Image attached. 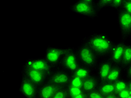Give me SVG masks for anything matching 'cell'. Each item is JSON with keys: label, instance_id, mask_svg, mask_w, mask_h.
Segmentation results:
<instances>
[{"label": "cell", "instance_id": "6", "mask_svg": "<svg viewBox=\"0 0 131 98\" xmlns=\"http://www.w3.org/2000/svg\"><path fill=\"white\" fill-rule=\"evenodd\" d=\"M21 76L24 77L39 88L48 81V76L23 64L21 69Z\"/></svg>", "mask_w": 131, "mask_h": 98}, {"label": "cell", "instance_id": "9", "mask_svg": "<svg viewBox=\"0 0 131 98\" xmlns=\"http://www.w3.org/2000/svg\"><path fill=\"white\" fill-rule=\"evenodd\" d=\"M71 74L62 68L56 69L51 73L48 81L60 86L61 87H67L70 85Z\"/></svg>", "mask_w": 131, "mask_h": 98}, {"label": "cell", "instance_id": "27", "mask_svg": "<svg viewBox=\"0 0 131 98\" xmlns=\"http://www.w3.org/2000/svg\"><path fill=\"white\" fill-rule=\"evenodd\" d=\"M122 9L131 15V0H124V4Z\"/></svg>", "mask_w": 131, "mask_h": 98}, {"label": "cell", "instance_id": "21", "mask_svg": "<svg viewBox=\"0 0 131 98\" xmlns=\"http://www.w3.org/2000/svg\"><path fill=\"white\" fill-rule=\"evenodd\" d=\"M66 89L70 97L75 96L80 94L84 93V91H83L81 88L73 87L71 86H68L66 87Z\"/></svg>", "mask_w": 131, "mask_h": 98}, {"label": "cell", "instance_id": "16", "mask_svg": "<svg viewBox=\"0 0 131 98\" xmlns=\"http://www.w3.org/2000/svg\"><path fill=\"white\" fill-rule=\"evenodd\" d=\"M97 90L104 96L115 93L114 84L108 81L100 82Z\"/></svg>", "mask_w": 131, "mask_h": 98}, {"label": "cell", "instance_id": "30", "mask_svg": "<svg viewBox=\"0 0 131 98\" xmlns=\"http://www.w3.org/2000/svg\"><path fill=\"white\" fill-rule=\"evenodd\" d=\"M128 89L130 95H131V79L128 80Z\"/></svg>", "mask_w": 131, "mask_h": 98}, {"label": "cell", "instance_id": "1", "mask_svg": "<svg viewBox=\"0 0 131 98\" xmlns=\"http://www.w3.org/2000/svg\"><path fill=\"white\" fill-rule=\"evenodd\" d=\"M80 43L89 47L100 59L109 57L115 43L106 32H95L86 35Z\"/></svg>", "mask_w": 131, "mask_h": 98}, {"label": "cell", "instance_id": "3", "mask_svg": "<svg viewBox=\"0 0 131 98\" xmlns=\"http://www.w3.org/2000/svg\"><path fill=\"white\" fill-rule=\"evenodd\" d=\"M117 21L121 33V40L131 38V15L123 9L117 11Z\"/></svg>", "mask_w": 131, "mask_h": 98}, {"label": "cell", "instance_id": "23", "mask_svg": "<svg viewBox=\"0 0 131 98\" xmlns=\"http://www.w3.org/2000/svg\"><path fill=\"white\" fill-rule=\"evenodd\" d=\"M124 0H111L109 8L111 9L118 11L123 8Z\"/></svg>", "mask_w": 131, "mask_h": 98}, {"label": "cell", "instance_id": "31", "mask_svg": "<svg viewBox=\"0 0 131 98\" xmlns=\"http://www.w3.org/2000/svg\"><path fill=\"white\" fill-rule=\"evenodd\" d=\"M105 98H118V97L117 96V94L115 93L112 95H110L106 96L105 97Z\"/></svg>", "mask_w": 131, "mask_h": 98}, {"label": "cell", "instance_id": "10", "mask_svg": "<svg viewBox=\"0 0 131 98\" xmlns=\"http://www.w3.org/2000/svg\"><path fill=\"white\" fill-rule=\"evenodd\" d=\"M39 88L24 77L21 76L19 92L24 98H39Z\"/></svg>", "mask_w": 131, "mask_h": 98}, {"label": "cell", "instance_id": "19", "mask_svg": "<svg viewBox=\"0 0 131 98\" xmlns=\"http://www.w3.org/2000/svg\"><path fill=\"white\" fill-rule=\"evenodd\" d=\"M114 84L115 93H118V92L121 91L125 89L128 88V80L126 79L124 77L119 79L117 82H115Z\"/></svg>", "mask_w": 131, "mask_h": 98}, {"label": "cell", "instance_id": "25", "mask_svg": "<svg viewBox=\"0 0 131 98\" xmlns=\"http://www.w3.org/2000/svg\"><path fill=\"white\" fill-rule=\"evenodd\" d=\"M86 94H87L88 98H105V97L102 94H101L97 90L92 91Z\"/></svg>", "mask_w": 131, "mask_h": 98}, {"label": "cell", "instance_id": "12", "mask_svg": "<svg viewBox=\"0 0 131 98\" xmlns=\"http://www.w3.org/2000/svg\"><path fill=\"white\" fill-rule=\"evenodd\" d=\"M126 43L122 40L115 42L109 57L114 65H121Z\"/></svg>", "mask_w": 131, "mask_h": 98}, {"label": "cell", "instance_id": "8", "mask_svg": "<svg viewBox=\"0 0 131 98\" xmlns=\"http://www.w3.org/2000/svg\"><path fill=\"white\" fill-rule=\"evenodd\" d=\"M24 63L32 69L44 73L48 76V78L55 70L50 66L43 56L38 58H27Z\"/></svg>", "mask_w": 131, "mask_h": 98}, {"label": "cell", "instance_id": "22", "mask_svg": "<svg viewBox=\"0 0 131 98\" xmlns=\"http://www.w3.org/2000/svg\"><path fill=\"white\" fill-rule=\"evenodd\" d=\"M83 81H84V80L81 79V78H79V77L71 75L70 83V85L68 86H73V87L81 88L82 84H83Z\"/></svg>", "mask_w": 131, "mask_h": 98}, {"label": "cell", "instance_id": "32", "mask_svg": "<svg viewBox=\"0 0 131 98\" xmlns=\"http://www.w3.org/2000/svg\"><path fill=\"white\" fill-rule=\"evenodd\" d=\"M128 98H131V95H130L128 97Z\"/></svg>", "mask_w": 131, "mask_h": 98}, {"label": "cell", "instance_id": "18", "mask_svg": "<svg viewBox=\"0 0 131 98\" xmlns=\"http://www.w3.org/2000/svg\"><path fill=\"white\" fill-rule=\"evenodd\" d=\"M131 63V43H126L121 66L124 69Z\"/></svg>", "mask_w": 131, "mask_h": 98}, {"label": "cell", "instance_id": "13", "mask_svg": "<svg viewBox=\"0 0 131 98\" xmlns=\"http://www.w3.org/2000/svg\"><path fill=\"white\" fill-rule=\"evenodd\" d=\"M62 88L63 87L47 81L46 84L39 88V98H52L57 92Z\"/></svg>", "mask_w": 131, "mask_h": 98}, {"label": "cell", "instance_id": "29", "mask_svg": "<svg viewBox=\"0 0 131 98\" xmlns=\"http://www.w3.org/2000/svg\"><path fill=\"white\" fill-rule=\"evenodd\" d=\"M70 98H88L87 97V94L85 92L82 93L81 94H80L78 95H76L75 96H73V97H71Z\"/></svg>", "mask_w": 131, "mask_h": 98}, {"label": "cell", "instance_id": "4", "mask_svg": "<svg viewBox=\"0 0 131 98\" xmlns=\"http://www.w3.org/2000/svg\"><path fill=\"white\" fill-rule=\"evenodd\" d=\"M66 51V48L56 46H48L44 51L43 57L53 69L60 67L61 61Z\"/></svg>", "mask_w": 131, "mask_h": 98}, {"label": "cell", "instance_id": "11", "mask_svg": "<svg viewBox=\"0 0 131 98\" xmlns=\"http://www.w3.org/2000/svg\"><path fill=\"white\" fill-rule=\"evenodd\" d=\"M114 66L109 58H104L100 59L98 63L95 74L99 79L100 82L106 81L109 74Z\"/></svg>", "mask_w": 131, "mask_h": 98}, {"label": "cell", "instance_id": "5", "mask_svg": "<svg viewBox=\"0 0 131 98\" xmlns=\"http://www.w3.org/2000/svg\"><path fill=\"white\" fill-rule=\"evenodd\" d=\"M69 10L74 14L91 20H94L99 16L95 7L86 4L83 0H78L73 3L70 6Z\"/></svg>", "mask_w": 131, "mask_h": 98}, {"label": "cell", "instance_id": "20", "mask_svg": "<svg viewBox=\"0 0 131 98\" xmlns=\"http://www.w3.org/2000/svg\"><path fill=\"white\" fill-rule=\"evenodd\" d=\"M111 0H96L95 2V9L98 14L105 8H109Z\"/></svg>", "mask_w": 131, "mask_h": 98}, {"label": "cell", "instance_id": "17", "mask_svg": "<svg viewBox=\"0 0 131 98\" xmlns=\"http://www.w3.org/2000/svg\"><path fill=\"white\" fill-rule=\"evenodd\" d=\"M95 73V72L94 71L92 70L91 69H89V68L87 67L80 64V66L78 67V68H77L75 72L71 74L74 76L79 77V78H81L84 80L89 78L91 75H93Z\"/></svg>", "mask_w": 131, "mask_h": 98}, {"label": "cell", "instance_id": "15", "mask_svg": "<svg viewBox=\"0 0 131 98\" xmlns=\"http://www.w3.org/2000/svg\"><path fill=\"white\" fill-rule=\"evenodd\" d=\"M124 69L121 65H114L106 81L115 83L123 76Z\"/></svg>", "mask_w": 131, "mask_h": 98}, {"label": "cell", "instance_id": "24", "mask_svg": "<svg viewBox=\"0 0 131 98\" xmlns=\"http://www.w3.org/2000/svg\"><path fill=\"white\" fill-rule=\"evenodd\" d=\"M52 98H70L66 87L61 88L60 90L57 92V93Z\"/></svg>", "mask_w": 131, "mask_h": 98}, {"label": "cell", "instance_id": "2", "mask_svg": "<svg viewBox=\"0 0 131 98\" xmlns=\"http://www.w3.org/2000/svg\"><path fill=\"white\" fill-rule=\"evenodd\" d=\"M75 49L80 64L95 72L100 60L96 55L89 47L82 43H80Z\"/></svg>", "mask_w": 131, "mask_h": 98}, {"label": "cell", "instance_id": "14", "mask_svg": "<svg viewBox=\"0 0 131 98\" xmlns=\"http://www.w3.org/2000/svg\"><path fill=\"white\" fill-rule=\"evenodd\" d=\"M100 81L95 73L89 78L84 80L82 85V89L86 93L97 90L100 84Z\"/></svg>", "mask_w": 131, "mask_h": 98}, {"label": "cell", "instance_id": "28", "mask_svg": "<svg viewBox=\"0 0 131 98\" xmlns=\"http://www.w3.org/2000/svg\"><path fill=\"white\" fill-rule=\"evenodd\" d=\"M123 77L127 80L131 79V63L124 69Z\"/></svg>", "mask_w": 131, "mask_h": 98}, {"label": "cell", "instance_id": "7", "mask_svg": "<svg viewBox=\"0 0 131 98\" xmlns=\"http://www.w3.org/2000/svg\"><path fill=\"white\" fill-rule=\"evenodd\" d=\"M80 64L75 48L71 47H67L66 51L59 67L67 71L70 73H72L76 70Z\"/></svg>", "mask_w": 131, "mask_h": 98}, {"label": "cell", "instance_id": "26", "mask_svg": "<svg viewBox=\"0 0 131 98\" xmlns=\"http://www.w3.org/2000/svg\"><path fill=\"white\" fill-rule=\"evenodd\" d=\"M115 94H117L118 98H128L130 96L129 92L128 89H125V90L118 92V93Z\"/></svg>", "mask_w": 131, "mask_h": 98}]
</instances>
